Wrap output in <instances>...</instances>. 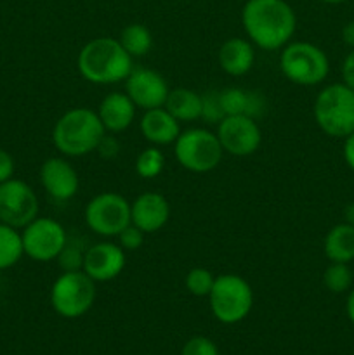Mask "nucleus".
<instances>
[{"mask_svg":"<svg viewBox=\"0 0 354 355\" xmlns=\"http://www.w3.org/2000/svg\"><path fill=\"white\" fill-rule=\"evenodd\" d=\"M246 37L262 51H280L297 28V16L287 0H246L242 9Z\"/></svg>","mask_w":354,"mask_h":355,"instance_id":"f257e3e1","label":"nucleus"},{"mask_svg":"<svg viewBox=\"0 0 354 355\" xmlns=\"http://www.w3.org/2000/svg\"><path fill=\"white\" fill-rule=\"evenodd\" d=\"M128 52L121 47L118 38L99 37L87 42L80 51L76 66L87 82L96 85H111L125 82L134 69Z\"/></svg>","mask_w":354,"mask_h":355,"instance_id":"f03ea898","label":"nucleus"},{"mask_svg":"<svg viewBox=\"0 0 354 355\" xmlns=\"http://www.w3.org/2000/svg\"><path fill=\"white\" fill-rule=\"evenodd\" d=\"M106 134L97 111L90 107H73L66 111L52 128V142L62 156H78L96 153L101 137Z\"/></svg>","mask_w":354,"mask_h":355,"instance_id":"7ed1b4c3","label":"nucleus"},{"mask_svg":"<svg viewBox=\"0 0 354 355\" xmlns=\"http://www.w3.org/2000/svg\"><path fill=\"white\" fill-rule=\"evenodd\" d=\"M314 120L326 135L346 139L354 132V90L346 83L326 85L316 96Z\"/></svg>","mask_w":354,"mask_h":355,"instance_id":"20e7f679","label":"nucleus"},{"mask_svg":"<svg viewBox=\"0 0 354 355\" xmlns=\"http://www.w3.org/2000/svg\"><path fill=\"white\" fill-rule=\"evenodd\" d=\"M280 69L288 82L302 87L319 85L330 73L325 51L309 42H288L280 54Z\"/></svg>","mask_w":354,"mask_h":355,"instance_id":"39448f33","label":"nucleus"},{"mask_svg":"<svg viewBox=\"0 0 354 355\" xmlns=\"http://www.w3.org/2000/svg\"><path fill=\"white\" fill-rule=\"evenodd\" d=\"M208 304L214 318L222 324H236L250 314L253 307V291L248 281L238 274H221L215 277Z\"/></svg>","mask_w":354,"mask_h":355,"instance_id":"423d86ee","label":"nucleus"},{"mask_svg":"<svg viewBox=\"0 0 354 355\" xmlns=\"http://www.w3.org/2000/svg\"><path fill=\"white\" fill-rule=\"evenodd\" d=\"M224 149L217 134L205 128H187L174 142V156L187 172L207 173L221 163Z\"/></svg>","mask_w":354,"mask_h":355,"instance_id":"0eeeda50","label":"nucleus"},{"mask_svg":"<svg viewBox=\"0 0 354 355\" xmlns=\"http://www.w3.org/2000/svg\"><path fill=\"white\" fill-rule=\"evenodd\" d=\"M96 295V281L83 270L62 272L51 288V305L61 318L76 319L92 309Z\"/></svg>","mask_w":354,"mask_h":355,"instance_id":"6e6552de","label":"nucleus"},{"mask_svg":"<svg viewBox=\"0 0 354 355\" xmlns=\"http://www.w3.org/2000/svg\"><path fill=\"white\" fill-rule=\"evenodd\" d=\"M83 215L94 234L117 238L130 224V203L118 193H101L87 203Z\"/></svg>","mask_w":354,"mask_h":355,"instance_id":"1a4fd4ad","label":"nucleus"},{"mask_svg":"<svg viewBox=\"0 0 354 355\" xmlns=\"http://www.w3.org/2000/svg\"><path fill=\"white\" fill-rule=\"evenodd\" d=\"M24 255L35 262L58 260L59 253L68 241L65 227L51 217H37L21 229Z\"/></svg>","mask_w":354,"mask_h":355,"instance_id":"9d476101","label":"nucleus"},{"mask_svg":"<svg viewBox=\"0 0 354 355\" xmlns=\"http://www.w3.org/2000/svg\"><path fill=\"white\" fill-rule=\"evenodd\" d=\"M38 217V198L30 184L9 179L0 184V222L14 229H23Z\"/></svg>","mask_w":354,"mask_h":355,"instance_id":"9b49d317","label":"nucleus"},{"mask_svg":"<svg viewBox=\"0 0 354 355\" xmlns=\"http://www.w3.org/2000/svg\"><path fill=\"white\" fill-rule=\"evenodd\" d=\"M215 134L224 153L238 158L253 155L262 142V132L257 120L245 114L226 116L224 120L219 121Z\"/></svg>","mask_w":354,"mask_h":355,"instance_id":"f8f14e48","label":"nucleus"},{"mask_svg":"<svg viewBox=\"0 0 354 355\" xmlns=\"http://www.w3.org/2000/svg\"><path fill=\"white\" fill-rule=\"evenodd\" d=\"M170 89L158 71L149 68H134L125 78V94L135 107L148 111L165 104Z\"/></svg>","mask_w":354,"mask_h":355,"instance_id":"ddd939ff","label":"nucleus"},{"mask_svg":"<svg viewBox=\"0 0 354 355\" xmlns=\"http://www.w3.org/2000/svg\"><path fill=\"white\" fill-rule=\"evenodd\" d=\"M125 269V252L120 245L101 241L85 250L82 270L96 283L113 281Z\"/></svg>","mask_w":354,"mask_h":355,"instance_id":"4468645a","label":"nucleus"},{"mask_svg":"<svg viewBox=\"0 0 354 355\" xmlns=\"http://www.w3.org/2000/svg\"><path fill=\"white\" fill-rule=\"evenodd\" d=\"M40 182L45 193L56 201H69L76 196L80 187V179L76 170L68 159L52 156L40 166Z\"/></svg>","mask_w":354,"mask_h":355,"instance_id":"2eb2a0df","label":"nucleus"},{"mask_svg":"<svg viewBox=\"0 0 354 355\" xmlns=\"http://www.w3.org/2000/svg\"><path fill=\"white\" fill-rule=\"evenodd\" d=\"M170 218V205L160 193H142L130 203V224L144 234H153L165 227Z\"/></svg>","mask_w":354,"mask_h":355,"instance_id":"dca6fc26","label":"nucleus"},{"mask_svg":"<svg viewBox=\"0 0 354 355\" xmlns=\"http://www.w3.org/2000/svg\"><path fill=\"white\" fill-rule=\"evenodd\" d=\"M97 116L104 130L110 134H121L134 123L135 104L125 92H111L101 101L97 107Z\"/></svg>","mask_w":354,"mask_h":355,"instance_id":"f3484780","label":"nucleus"},{"mask_svg":"<svg viewBox=\"0 0 354 355\" xmlns=\"http://www.w3.org/2000/svg\"><path fill=\"white\" fill-rule=\"evenodd\" d=\"M139 128L142 137L158 148L174 144L180 134V123L163 106L144 111L139 121Z\"/></svg>","mask_w":354,"mask_h":355,"instance_id":"a211bd4d","label":"nucleus"},{"mask_svg":"<svg viewBox=\"0 0 354 355\" xmlns=\"http://www.w3.org/2000/svg\"><path fill=\"white\" fill-rule=\"evenodd\" d=\"M219 66L229 76H243L253 68L255 49L246 38H228L219 49Z\"/></svg>","mask_w":354,"mask_h":355,"instance_id":"6ab92c4d","label":"nucleus"},{"mask_svg":"<svg viewBox=\"0 0 354 355\" xmlns=\"http://www.w3.org/2000/svg\"><path fill=\"white\" fill-rule=\"evenodd\" d=\"M167 111L176 118L179 123H187V121H196L201 118V94L194 90L179 87L172 89L167 96L165 104Z\"/></svg>","mask_w":354,"mask_h":355,"instance_id":"aec40b11","label":"nucleus"},{"mask_svg":"<svg viewBox=\"0 0 354 355\" xmlns=\"http://www.w3.org/2000/svg\"><path fill=\"white\" fill-rule=\"evenodd\" d=\"M323 252L330 262L349 263L354 260V225L337 224L325 236Z\"/></svg>","mask_w":354,"mask_h":355,"instance_id":"412c9836","label":"nucleus"},{"mask_svg":"<svg viewBox=\"0 0 354 355\" xmlns=\"http://www.w3.org/2000/svg\"><path fill=\"white\" fill-rule=\"evenodd\" d=\"M118 42L121 47L128 52L130 58H142L148 54L153 47V35L144 24L132 23L121 30Z\"/></svg>","mask_w":354,"mask_h":355,"instance_id":"4be33fe9","label":"nucleus"},{"mask_svg":"<svg viewBox=\"0 0 354 355\" xmlns=\"http://www.w3.org/2000/svg\"><path fill=\"white\" fill-rule=\"evenodd\" d=\"M24 255L21 231L0 222V270L16 266Z\"/></svg>","mask_w":354,"mask_h":355,"instance_id":"5701e85b","label":"nucleus"},{"mask_svg":"<svg viewBox=\"0 0 354 355\" xmlns=\"http://www.w3.org/2000/svg\"><path fill=\"white\" fill-rule=\"evenodd\" d=\"M323 284L332 293L349 291L353 286V270H351L349 263L330 262V266L323 272Z\"/></svg>","mask_w":354,"mask_h":355,"instance_id":"b1692460","label":"nucleus"},{"mask_svg":"<svg viewBox=\"0 0 354 355\" xmlns=\"http://www.w3.org/2000/svg\"><path fill=\"white\" fill-rule=\"evenodd\" d=\"M163 166H165V155L158 146L146 148L135 159V172L141 179H155L162 173Z\"/></svg>","mask_w":354,"mask_h":355,"instance_id":"393cba45","label":"nucleus"},{"mask_svg":"<svg viewBox=\"0 0 354 355\" xmlns=\"http://www.w3.org/2000/svg\"><path fill=\"white\" fill-rule=\"evenodd\" d=\"M214 283L215 276L205 267H194L186 274V279H184V286L194 297H208Z\"/></svg>","mask_w":354,"mask_h":355,"instance_id":"a878e982","label":"nucleus"},{"mask_svg":"<svg viewBox=\"0 0 354 355\" xmlns=\"http://www.w3.org/2000/svg\"><path fill=\"white\" fill-rule=\"evenodd\" d=\"M221 104L226 116L233 114H245L248 107V90L239 89V87H228L221 90Z\"/></svg>","mask_w":354,"mask_h":355,"instance_id":"bb28decb","label":"nucleus"},{"mask_svg":"<svg viewBox=\"0 0 354 355\" xmlns=\"http://www.w3.org/2000/svg\"><path fill=\"white\" fill-rule=\"evenodd\" d=\"M226 118L224 110L221 104V90H208L201 94V118L210 125H219Z\"/></svg>","mask_w":354,"mask_h":355,"instance_id":"cd10ccee","label":"nucleus"},{"mask_svg":"<svg viewBox=\"0 0 354 355\" xmlns=\"http://www.w3.org/2000/svg\"><path fill=\"white\" fill-rule=\"evenodd\" d=\"M83 259H85V250H82L76 243H71L68 239L65 248L59 253L58 262L62 272H73V270H82Z\"/></svg>","mask_w":354,"mask_h":355,"instance_id":"c85d7f7f","label":"nucleus"},{"mask_svg":"<svg viewBox=\"0 0 354 355\" xmlns=\"http://www.w3.org/2000/svg\"><path fill=\"white\" fill-rule=\"evenodd\" d=\"M180 355H219V349L207 336H193L184 343Z\"/></svg>","mask_w":354,"mask_h":355,"instance_id":"c756f323","label":"nucleus"},{"mask_svg":"<svg viewBox=\"0 0 354 355\" xmlns=\"http://www.w3.org/2000/svg\"><path fill=\"white\" fill-rule=\"evenodd\" d=\"M117 238L118 245L121 246L124 252H135V250L141 248L142 243H144V232L139 227H135L134 224H128Z\"/></svg>","mask_w":354,"mask_h":355,"instance_id":"7c9ffc66","label":"nucleus"},{"mask_svg":"<svg viewBox=\"0 0 354 355\" xmlns=\"http://www.w3.org/2000/svg\"><path fill=\"white\" fill-rule=\"evenodd\" d=\"M96 153L103 159H115V158H117L118 153H120V142H118V139L115 137V134H110V132H106V134L101 137L99 144H97V148H96Z\"/></svg>","mask_w":354,"mask_h":355,"instance_id":"2f4dec72","label":"nucleus"},{"mask_svg":"<svg viewBox=\"0 0 354 355\" xmlns=\"http://www.w3.org/2000/svg\"><path fill=\"white\" fill-rule=\"evenodd\" d=\"M14 170H16V163H14V158L10 156V153L0 148V184L12 179Z\"/></svg>","mask_w":354,"mask_h":355,"instance_id":"473e14b6","label":"nucleus"},{"mask_svg":"<svg viewBox=\"0 0 354 355\" xmlns=\"http://www.w3.org/2000/svg\"><path fill=\"white\" fill-rule=\"evenodd\" d=\"M342 80L349 89L354 90V49L342 62Z\"/></svg>","mask_w":354,"mask_h":355,"instance_id":"72a5a7b5","label":"nucleus"},{"mask_svg":"<svg viewBox=\"0 0 354 355\" xmlns=\"http://www.w3.org/2000/svg\"><path fill=\"white\" fill-rule=\"evenodd\" d=\"M344 159H346L347 166L354 170V132L344 139Z\"/></svg>","mask_w":354,"mask_h":355,"instance_id":"f704fd0d","label":"nucleus"},{"mask_svg":"<svg viewBox=\"0 0 354 355\" xmlns=\"http://www.w3.org/2000/svg\"><path fill=\"white\" fill-rule=\"evenodd\" d=\"M342 40L347 47L354 49V21H349V23L342 28Z\"/></svg>","mask_w":354,"mask_h":355,"instance_id":"c9c22d12","label":"nucleus"},{"mask_svg":"<svg viewBox=\"0 0 354 355\" xmlns=\"http://www.w3.org/2000/svg\"><path fill=\"white\" fill-rule=\"evenodd\" d=\"M346 312H347V318H349V321L354 324V288H353V290H351L349 297H347Z\"/></svg>","mask_w":354,"mask_h":355,"instance_id":"e433bc0d","label":"nucleus"},{"mask_svg":"<svg viewBox=\"0 0 354 355\" xmlns=\"http://www.w3.org/2000/svg\"><path fill=\"white\" fill-rule=\"evenodd\" d=\"M344 218H346V224L354 225V203H349L344 208Z\"/></svg>","mask_w":354,"mask_h":355,"instance_id":"4c0bfd02","label":"nucleus"},{"mask_svg":"<svg viewBox=\"0 0 354 355\" xmlns=\"http://www.w3.org/2000/svg\"><path fill=\"white\" fill-rule=\"evenodd\" d=\"M319 2H323V3H342V2H346V0H319Z\"/></svg>","mask_w":354,"mask_h":355,"instance_id":"58836bf2","label":"nucleus"}]
</instances>
